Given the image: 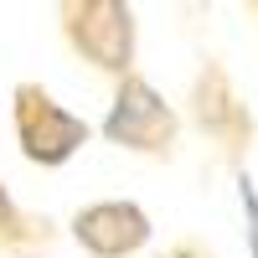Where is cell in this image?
<instances>
[{
    "mask_svg": "<svg viewBox=\"0 0 258 258\" xmlns=\"http://www.w3.org/2000/svg\"><path fill=\"white\" fill-rule=\"evenodd\" d=\"M11 135H16V150L26 165L62 170L93 145V124L78 109H68L47 83L21 78L11 88Z\"/></svg>",
    "mask_w": 258,
    "mask_h": 258,
    "instance_id": "3957f363",
    "label": "cell"
},
{
    "mask_svg": "<svg viewBox=\"0 0 258 258\" xmlns=\"http://www.w3.org/2000/svg\"><path fill=\"white\" fill-rule=\"evenodd\" d=\"M186 124L197 129L202 140H212L217 160L238 176L248 170V155H253V140H258V119L243 103L232 73L222 68L217 57H202V68L191 73V93H186Z\"/></svg>",
    "mask_w": 258,
    "mask_h": 258,
    "instance_id": "277c9868",
    "label": "cell"
},
{
    "mask_svg": "<svg viewBox=\"0 0 258 258\" xmlns=\"http://www.w3.org/2000/svg\"><path fill=\"white\" fill-rule=\"evenodd\" d=\"M232 186H238V207H243V243H248V258H258V186H253L248 170H238Z\"/></svg>",
    "mask_w": 258,
    "mask_h": 258,
    "instance_id": "52a82bcc",
    "label": "cell"
},
{
    "mask_svg": "<svg viewBox=\"0 0 258 258\" xmlns=\"http://www.w3.org/2000/svg\"><path fill=\"white\" fill-rule=\"evenodd\" d=\"M62 238L88 258H140L155 243V217L135 197H98L62 222Z\"/></svg>",
    "mask_w": 258,
    "mask_h": 258,
    "instance_id": "5b68a950",
    "label": "cell"
},
{
    "mask_svg": "<svg viewBox=\"0 0 258 258\" xmlns=\"http://www.w3.org/2000/svg\"><path fill=\"white\" fill-rule=\"evenodd\" d=\"M93 135H103V145H114V150H124V155H135V160L170 165V160L181 155L186 114L145 73H129V78L114 83L109 109H103V119H98Z\"/></svg>",
    "mask_w": 258,
    "mask_h": 258,
    "instance_id": "6da1fadb",
    "label": "cell"
},
{
    "mask_svg": "<svg viewBox=\"0 0 258 258\" xmlns=\"http://www.w3.org/2000/svg\"><path fill=\"white\" fill-rule=\"evenodd\" d=\"M243 6H248V11H253V16H258V0H243Z\"/></svg>",
    "mask_w": 258,
    "mask_h": 258,
    "instance_id": "9c48e42d",
    "label": "cell"
},
{
    "mask_svg": "<svg viewBox=\"0 0 258 258\" xmlns=\"http://www.w3.org/2000/svg\"><path fill=\"white\" fill-rule=\"evenodd\" d=\"M57 243H62V222L21 207L0 176V258H52Z\"/></svg>",
    "mask_w": 258,
    "mask_h": 258,
    "instance_id": "8992f818",
    "label": "cell"
},
{
    "mask_svg": "<svg viewBox=\"0 0 258 258\" xmlns=\"http://www.w3.org/2000/svg\"><path fill=\"white\" fill-rule=\"evenodd\" d=\"M150 258H217V248L202 243V238H170L165 248H155Z\"/></svg>",
    "mask_w": 258,
    "mask_h": 258,
    "instance_id": "ba28073f",
    "label": "cell"
},
{
    "mask_svg": "<svg viewBox=\"0 0 258 258\" xmlns=\"http://www.w3.org/2000/svg\"><path fill=\"white\" fill-rule=\"evenodd\" d=\"M57 31L78 62H88L98 78L140 73V16L135 0H57Z\"/></svg>",
    "mask_w": 258,
    "mask_h": 258,
    "instance_id": "7a4b0ae2",
    "label": "cell"
}]
</instances>
